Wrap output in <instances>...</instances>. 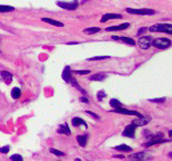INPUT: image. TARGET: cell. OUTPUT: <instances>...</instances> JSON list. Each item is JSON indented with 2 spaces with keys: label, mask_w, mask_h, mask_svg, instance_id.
<instances>
[{
  "label": "cell",
  "mask_w": 172,
  "mask_h": 161,
  "mask_svg": "<svg viewBox=\"0 0 172 161\" xmlns=\"http://www.w3.org/2000/svg\"><path fill=\"white\" fill-rule=\"evenodd\" d=\"M134 133H135V125L134 124H130L127 125L123 131V135L124 137H129V138H133L134 137Z\"/></svg>",
  "instance_id": "9"
},
{
  "label": "cell",
  "mask_w": 172,
  "mask_h": 161,
  "mask_svg": "<svg viewBox=\"0 0 172 161\" xmlns=\"http://www.w3.org/2000/svg\"><path fill=\"white\" fill-rule=\"evenodd\" d=\"M86 113H87V114H89V115H92V116H93V117H95L96 120H97V119H100V116H98V115L95 114V113H93V112H91V111H87Z\"/></svg>",
  "instance_id": "33"
},
{
  "label": "cell",
  "mask_w": 172,
  "mask_h": 161,
  "mask_svg": "<svg viewBox=\"0 0 172 161\" xmlns=\"http://www.w3.org/2000/svg\"><path fill=\"white\" fill-rule=\"evenodd\" d=\"M50 152L52 153L56 154V155H64V152H62V151H59V150H56V149H50Z\"/></svg>",
  "instance_id": "29"
},
{
  "label": "cell",
  "mask_w": 172,
  "mask_h": 161,
  "mask_svg": "<svg viewBox=\"0 0 172 161\" xmlns=\"http://www.w3.org/2000/svg\"><path fill=\"white\" fill-rule=\"evenodd\" d=\"M41 20L44 23H50V25H54V26H57V27H63L64 25L61 21H57V20H54V19H49V18H41Z\"/></svg>",
  "instance_id": "16"
},
{
  "label": "cell",
  "mask_w": 172,
  "mask_h": 161,
  "mask_svg": "<svg viewBox=\"0 0 172 161\" xmlns=\"http://www.w3.org/2000/svg\"><path fill=\"white\" fill-rule=\"evenodd\" d=\"M130 27V23H122V25H118V26H112V27H107L106 30L107 31H113V30H124L126 28Z\"/></svg>",
  "instance_id": "11"
},
{
  "label": "cell",
  "mask_w": 172,
  "mask_h": 161,
  "mask_svg": "<svg viewBox=\"0 0 172 161\" xmlns=\"http://www.w3.org/2000/svg\"><path fill=\"white\" fill-rule=\"evenodd\" d=\"M150 116H145V115H141L138 119H135L133 121V124L135 126H143V125H147L149 122H150Z\"/></svg>",
  "instance_id": "5"
},
{
  "label": "cell",
  "mask_w": 172,
  "mask_h": 161,
  "mask_svg": "<svg viewBox=\"0 0 172 161\" xmlns=\"http://www.w3.org/2000/svg\"><path fill=\"white\" fill-rule=\"evenodd\" d=\"M147 30V28H145V27H143V28H141L140 30L138 31V35H141V34H142V32H144V31Z\"/></svg>",
  "instance_id": "34"
},
{
  "label": "cell",
  "mask_w": 172,
  "mask_h": 161,
  "mask_svg": "<svg viewBox=\"0 0 172 161\" xmlns=\"http://www.w3.org/2000/svg\"><path fill=\"white\" fill-rule=\"evenodd\" d=\"M80 101H82V102H85V103H88V100H87L86 97H80Z\"/></svg>",
  "instance_id": "35"
},
{
  "label": "cell",
  "mask_w": 172,
  "mask_h": 161,
  "mask_svg": "<svg viewBox=\"0 0 172 161\" xmlns=\"http://www.w3.org/2000/svg\"><path fill=\"white\" fill-rule=\"evenodd\" d=\"M77 142L79 143V146H86V143H87V135H78Z\"/></svg>",
  "instance_id": "20"
},
{
  "label": "cell",
  "mask_w": 172,
  "mask_h": 161,
  "mask_svg": "<svg viewBox=\"0 0 172 161\" xmlns=\"http://www.w3.org/2000/svg\"><path fill=\"white\" fill-rule=\"evenodd\" d=\"M149 30L152 32H166L169 35L172 34V25L170 23H160V25H154L149 28Z\"/></svg>",
  "instance_id": "1"
},
{
  "label": "cell",
  "mask_w": 172,
  "mask_h": 161,
  "mask_svg": "<svg viewBox=\"0 0 172 161\" xmlns=\"http://www.w3.org/2000/svg\"><path fill=\"white\" fill-rule=\"evenodd\" d=\"M113 112H115V113H122V114H127V115H135V116H141V113L139 112H136V111H130V110H125V108H122L121 107H116Z\"/></svg>",
  "instance_id": "7"
},
{
  "label": "cell",
  "mask_w": 172,
  "mask_h": 161,
  "mask_svg": "<svg viewBox=\"0 0 172 161\" xmlns=\"http://www.w3.org/2000/svg\"><path fill=\"white\" fill-rule=\"evenodd\" d=\"M20 88H18V87H14L12 90H11V96H12V99H15L17 100L19 96H20Z\"/></svg>",
  "instance_id": "21"
},
{
  "label": "cell",
  "mask_w": 172,
  "mask_h": 161,
  "mask_svg": "<svg viewBox=\"0 0 172 161\" xmlns=\"http://www.w3.org/2000/svg\"><path fill=\"white\" fill-rule=\"evenodd\" d=\"M151 102H158V103H161V102H164L165 99L164 97H161V99H151Z\"/></svg>",
  "instance_id": "32"
},
{
  "label": "cell",
  "mask_w": 172,
  "mask_h": 161,
  "mask_svg": "<svg viewBox=\"0 0 172 161\" xmlns=\"http://www.w3.org/2000/svg\"><path fill=\"white\" fill-rule=\"evenodd\" d=\"M151 45L156 47V48H160V49H165V48L170 47V45H171V40H170V39H168V38L152 39Z\"/></svg>",
  "instance_id": "2"
},
{
  "label": "cell",
  "mask_w": 172,
  "mask_h": 161,
  "mask_svg": "<svg viewBox=\"0 0 172 161\" xmlns=\"http://www.w3.org/2000/svg\"><path fill=\"white\" fill-rule=\"evenodd\" d=\"M106 74L104 73H97V74H94L89 77V81H96V82H100V81H104L106 78Z\"/></svg>",
  "instance_id": "13"
},
{
  "label": "cell",
  "mask_w": 172,
  "mask_h": 161,
  "mask_svg": "<svg viewBox=\"0 0 172 161\" xmlns=\"http://www.w3.org/2000/svg\"><path fill=\"white\" fill-rule=\"evenodd\" d=\"M10 159L14 161H21L23 160V157L21 155H19V154H14V155H11L10 157Z\"/></svg>",
  "instance_id": "27"
},
{
  "label": "cell",
  "mask_w": 172,
  "mask_h": 161,
  "mask_svg": "<svg viewBox=\"0 0 172 161\" xmlns=\"http://www.w3.org/2000/svg\"><path fill=\"white\" fill-rule=\"evenodd\" d=\"M56 5L58 7L63 8V9H66V10H74L78 7L77 1H73V2H65V1H57Z\"/></svg>",
  "instance_id": "4"
},
{
  "label": "cell",
  "mask_w": 172,
  "mask_h": 161,
  "mask_svg": "<svg viewBox=\"0 0 172 161\" xmlns=\"http://www.w3.org/2000/svg\"><path fill=\"white\" fill-rule=\"evenodd\" d=\"M63 79L65 81V82H69V78L72 77V72H70V67L69 66H66L65 68H64V70H63Z\"/></svg>",
  "instance_id": "12"
},
{
  "label": "cell",
  "mask_w": 172,
  "mask_h": 161,
  "mask_svg": "<svg viewBox=\"0 0 172 161\" xmlns=\"http://www.w3.org/2000/svg\"><path fill=\"white\" fill-rule=\"evenodd\" d=\"M107 58H109V56H96V57L87 58V61H100V59H107Z\"/></svg>",
  "instance_id": "26"
},
{
  "label": "cell",
  "mask_w": 172,
  "mask_h": 161,
  "mask_svg": "<svg viewBox=\"0 0 172 161\" xmlns=\"http://www.w3.org/2000/svg\"><path fill=\"white\" fill-rule=\"evenodd\" d=\"M126 11L131 15H154L155 11L153 9H133V8H126Z\"/></svg>",
  "instance_id": "3"
},
{
  "label": "cell",
  "mask_w": 172,
  "mask_h": 161,
  "mask_svg": "<svg viewBox=\"0 0 172 161\" xmlns=\"http://www.w3.org/2000/svg\"><path fill=\"white\" fill-rule=\"evenodd\" d=\"M109 105H111L112 107H115V108H116V107L122 106V103H121L118 100H116V99H112V100L109 101Z\"/></svg>",
  "instance_id": "23"
},
{
  "label": "cell",
  "mask_w": 172,
  "mask_h": 161,
  "mask_svg": "<svg viewBox=\"0 0 172 161\" xmlns=\"http://www.w3.org/2000/svg\"><path fill=\"white\" fill-rule=\"evenodd\" d=\"M122 15H117V14H106L101 18V23H106L109 19H121Z\"/></svg>",
  "instance_id": "10"
},
{
  "label": "cell",
  "mask_w": 172,
  "mask_h": 161,
  "mask_svg": "<svg viewBox=\"0 0 172 161\" xmlns=\"http://www.w3.org/2000/svg\"><path fill=\"white\" fill-rule=\"evenodd\" d=\"M100 31H101V28H95V27L84 29V32H85V34H96V32H100Z\"/></svg>",
  "instance_id": "24"
},
{
  "label": "cell",
  "mask_w": 172,
  "mask_h": 161,
  "mask_svg": "<svg viewBox=\"0 0 172 161\" xmlns=\"http://www.w3.org/2000/svg\"><path fill=\"white\" fill-rule=\"evenodd\" d=\"M0 79L3 81L6 84H10L12 81V75L7 70H1L0 72Z\"/></svg>",
  "instance_id": "8"
},
{
  "label": "cell",
  "mask_w": 172,
  "mask_h": 161,
  "mask_svg": "<svg viewBox=\"0 0 172 161\" xmlns=\"http://www.w3.org/2000/svg\"><path fill=\"white\" fill-rule=\"evenodd\" d=\"M7 152H9V146L0 148V153H7Z\"/></svg>",
  "instance_id": "31"
},
{
  "label": "cell",
  "mask_w": 172,
  "mask_h": 161,
  "mask_svg": "<svg viewBox=\"0 0 172 161\" xmlns=\"http://www.w3.org/2000/svg\"><path fill=\"white\" fill-rule=\"evenodd\" d=\"M131 158H133V159H140V160H144V159L150 158V157H148V155L145 154V152H141V153L132 154V155H131Z\"/></svg>",
  "instance_id": "18"
},
{
  "label": "cell",
  "mask_w": 172,
  "mask_h": 161,
  "mask_svg": "<svg viewBox=\"0 0 172 161\" xmlns=\"http://www.w3.org/2000/svg\"><path fill=\"white\" fill-rule=\"evenodd\" d=\"M91 70H88V69H86V70H75V73L76 74H79V75H86V74H88Z\"/></svg>",
  "instance_id": "30"
},
{
  "label": "cell",
  "mask_w": 172,
  "mask_h": 161,
  "mask_svg": "<svg viewBox=\"0 0 172 161\" xmlns=\"http://www.w3.org/2000/svg\"><path fill=\"white\" fill-rule=\"evenodd\" d=\"M72 124H73L74 126H79V125L87 126L85 121H83V120H82V119H79V117H74V119L72 120Z\"/></svg>",
  "instance_id": "17"
},
{
  "label": "cell",
  "mask_w": 172,
  "mask_h": 161,
  "mask_svg": "<svg viewBox=\"0 0 172 161\" xmlns=\"http://www.w3.org/2000/svg\"><path fill=\"white\" fill-rule=\"evenodd\" d=\"M68 83H70V84L73 85L74 87H76V88H77V90H78V91H79V92H82V93H83V94H86L85 90H84L83 87H80V86H79V84H78V83H77V81H76L75 78H73V77H70V78H69V82H68Z\"/></svg>",
  "instance_id": "15"
},
{
  "label": "cell",
  "mask_w": 172,
  "mask_h": 161,
  "mask_svg": "<svg viewBox=\"0 0 172 161\" xmlns=\"http://www.w3.org/2000/svg\"><path fill=\"white\" fill-rule=\"evenodd\" d=\"M58 133H63V134H66V135H69L70 134V130L68 128V125L65 123V124H61L59 125V129H58Z\"/></svg>",
  "instance_id": "14"
},
{
  "label": "cell",
  "mask_w": 172,
  "mask_h": 161,
  "mask_svg": "<svg viewBox=\"0 0 172 161\" xmlns=\"http://www.w3.org/2000/svg\"><path fill=\"white\" fill-rule=\"evenodd\" d=\"M151 43H152V38L150 36H145V37H141L139 39V46L142 49H148L149 47L151 46Z\"/></svg>",
  "instance_id": "6"
},
{
  "label": "cell",
  "mask_w": 172,
  "mask_h": 161,
  "mask_svg": "<svg viewBox=\"0 0 172 161\" xmlns=\"http://www.w3.org/2000/svg\"><path fill=\"white\" fill-rule=\"evenodd\" d=\"M106 96V94H105V92L104 91H101V92H98L97 93V100L98 101H102L104 97Z\"/></svg>",
  "instance_id": "28"
},
{
  "label": "cell",
  "mask_w": 172,
  "mask_h": 161,
  "mask_svg": "<svg viewBox=\"0 0 172 161\" xmlns=\"http://www.w3.org/2000/svg\"><path fill=\"white\" fill-rule=\"evenodd\" d=\"M118 40H122L123 43L127 44V45H131V46L135 45V41L132 38H129V37H118Z\"/></svg>",
  "instance_id": "19"
},
{
  "label": "cell",
  "mask_w": 172,
  "mask_h": 161,
  "mask_svg": "<svg viewBox=\"0 0 172 161\" xmlns=\"http://www.w3.org/2000/svg\"><path fill=\"white\" fill-rule=\"evenodd\" d=\"M14 10H15V8L10 7V6H0V12H10Z\"/></svg>",
  "instance_id": "25"
},
{
  "label": "cell",
  "mask_w": 172,
  "mask_h": 161,
  "mask_svg": "<svg viewBox=\"0 0 172 161\" xmlns=\"http://www.w3.org/2000/svg\"><path fill=\"white\" fill-rule=\"evenodd\" d=\"M115 158H121V159H122V158H123V155H115Z\"/></svg>",
  "instance_id": "36"
},
{
  "label": "cell",
  "mask_w": 172,
  "mask_h": 161,
  "mask_svg": "<svg viewBox=\"0 0 172 161\" xmlns=\"http://www.w3.org/2000/svg\"><path fill=\"white\" fill-rule=\"evenodd\" d=\"M115 150H117V151H132V148L129 146H125V144H121V146H115Z\"/></svg>",
  "instance_id": "22"
}]
</instances>
